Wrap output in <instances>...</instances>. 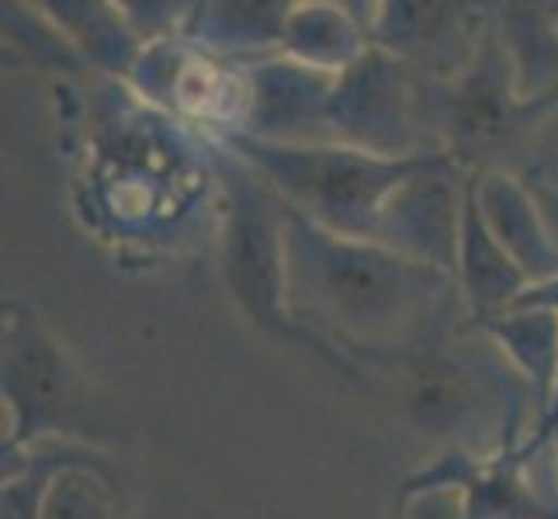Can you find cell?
Returning <instances> with one entry per match:
<instances>
[{
    "instance_id": "cell-1",
    "label": "cell",
    "mask_w": 558,
    "mask_h": 519,
    "mask_svg": "<svg viewBox=\"0 0 558 519\" xmlns=\"http://www.w3.org/2000/svg\"><path fill=\"white\" fill-rule=\"evenodd\" d=\"M284 249L292 319L326 350L337 343L340 360V346L368 354L416 346L420 354L454 309V274L392 246L337 236L288 205Z\"/></svg>"
},
{
    "instance_id": "cell-2",
    "label": "cell",
    "mask_w": 558,
    "mask_h": 519,
    "mask_svg": "<svg viewBox=\"0 0 558 519\" xmlns=\"http://www.w3.org/2000/svg\"><path fill=\"white\" fill-rule=\"evenodd\" d=\"M226 139L288 208L302 211L305 219L337 236L372 243L381 236L389 201L440 157V152L381 157L354 146L267 143L246 132H229Z\"/></svg>"
},
{
    "instance_id": "cell-3",
    "label": "cell",
    "mask_w": 558,
    "mask_h": 519,
    "mask_svg": "<svg viewBox=\"0 0 558 519\" xmlns=\"http://www.w3.org/2000/svg\"><path fill=\"white\" fill-rule=\"evenodd\" d=\"M226 187V233L222 274L240 312L264 333L305 343L319 357L348 368L292 319L288 309V249H284V205L246 163L222 170Z\"/></svg>"
},
{
    "instance_id": "cell-4",
    "label": "cell",
    "mask_w": 558,
    "mask_h": 519,
    "mask_svg": "<svg viewBox=\"0 0 558 519\" xmlns=\"http://www.w3.org/2000/svg\"><path fill=\"white\" fill-rule=\"evenodd\" d=\"M555 101L558 98H524L504 35L486 32L475 60L434 90L427 119L430 114L437 119L454 163L493 166L504 163L510 152L527 149L534 128L542 125Z\"/></svg>"
},
{
    "instance_id": "cell-5",
    "label": "cell",
    "mask_w": 558,
    "mask_h": 519,
    "mask_svg": "<svg viewBox=\"0 0 558 519\" xmlns=\"http://www.w3.org/2000/svg\"><path fill=\"white\" fill-rule=\"evenodd\" d=\"M427 119L423 87L413 81V66L392 52H364L354 66L337 76L326 104V122L340 146L381 152V157H413L416 122Z\"/></svg>"
},
{
    "instance_id": "cell-6",
    "label": "cell",
    "mask_w": 558,
    "mask_h": 519,
    "mask_svg": "<svg viewBox=\"0 0 558 519\" xmlns=\"http://www.w3.org/2000/svg\"><path fill=\"white\" fill-rule=\"evenodd\" d=\"M4 398L14 412L8 450L70 427L81 412V381L66 354L32 312L4 305Z\"/></svg>"
},
{
    "instance_id": "cell-7",
    "label": "cell",
    "mask_w": 558,
    "mask_h": 519,
    "mask_svg": "<svg viewBox=\"0 0 558 519\" xmlns=\"http://www.w3.org/2000/svg\"><path fill=\"white\" fill-rule=\"evenodd\" d=\"M407 409L430 436L483 440L496 422H507V392L493 368L469 354H440L423 346L410 371Z\"/></svg>"
},
{
    "instance_id": "cell-8",
    "label": "cell",
    "mask_w": 558,
    "mask_h": 519,
    "mask_svg": "<svg viewBox=\"0 0 558 519\" xmlns=\"http://www.w3.org/2000/svg\"><path fill=\"white\" fill-rule=\"evenodd\" d=\"M389 14L375 22V38L407 66H423L451 81L465 70L486 32H478V17L461 4H389Z\"/></svg>"
},
{
    "instance_id": "cell-9",
    "label": "cell",
    "mask_w": 558,
    "mask_h": 519,
    "mask_svg": "<svg viewBox=\"0 0 558 519\" xmlns=\"http://www.w3.org/2000/svg\"><path fill=\"white\" fill-rule=\"evenodd\" d=\"M143 90L153 101H167L202 122H246L250 114V76L233 66L211 63L205 52L187 46H160L143 55Z\"/></svg>"
},
{
    "instance_id": "cell-10",
    "label": "cell",
    "mask_w": 558,
    "mask_h": 519,
    "mask_svg": "<svg viewBox=\"0 0 558 519\" xmlns=\"http://www.w3.org/2000/svg\"><path fill=\"white\" fill-rule=\"evenodd\" d=\"M478 211L489 225L496 243L507 249L510 260L521 267L527 281L558 277V243L537 215V201L527 195L521 181L507 173H489V177H472Z\"/></svg>"
},
{
    "instance_id": "cell-11",
    "label": "cell",
    "mask_w": 558,
    "mask_h": 519,
    "mask_svg": "<svg viewBox=\"0 0 558 519\" xmlns=\"http://www.w3.org/2000/svg\"><path fill=\"white\" fill-rule=\"evenodd\" d=\"M461 295L472 301L475 319H493L524 295L527 277L510 260V254L496 243L489 225L478 211V198L472 181L465 184V219H461L458 243V271Z\"/></svg>"
},
{
    "instance_id": "cell-12",
    "label": "cell",
    "mask_w": 558,
    "mask_h": 519,
    "mask_svg": "<svg viewBox=\"0 0 558 519\" xmlns=\"http://www.w3.org/2000/svg\"><path fill=\"white\" fill-rule=\"evenodd\" d=\"M489 333L534 381L537 409L548 412L558 392V312L555 309H510L486 319Z\"/></svg>"
},
{
    "instance_id": "cell-13",
    "label": "cell",
    "mask_w": 558,
    "mask_h": 519,
    "mask_svg": "<svg viewBox=\"0 0 558 519\" xmlns=\"http://www.w3.org/2000/svg\"><path fill=\"white\" fill-rule=\"evenodd\" d=\"M281 46L295 55V63L313 66L330 76H340L364 55L354 22L340 8H330V4L295 8L288 14Z\"/></svg>"
},
{
    "instance_id": "cell-14",
    "label": "cell",
    "mask_w": 558,
    "mask_h": 519,
    "mask_svg": "<svg viewBox=\"0 0 558 519\" xmlns=\"http://www.w3.org/2000/svg\"><path fill=\"white\" fill-rule=\"evenodd\" d=\"M38 519H119L111 474L87 454H76L49 482Z\"/></svg>"
},
{
    "instance_id": "cell-15",
    "label": "cell",
    "mask_w": 558,
    "mask_h": 519,
    "mask_svg": "<svg viewBox=\"0 0 558 519\" xmlns=\"http://www.w3.org/2000/svg\"><path fill=\"white\" fill-rule=\"evenodd\" d=\"M222 14L198 17L205 25L208 46H260V42H281L284 25L292 8L284 4H219Z\"/></svg>"
},
{
    "instance_id": "cell-16",
    "label": "cell",
    "mask_w": 558,
    "mask_h": 519,
    "mask_svg": "<svg viewBox=\"0 0 558 519\" xmlns=\"http://www.w3.org/2000/svg\"><path fill=\"white\" fill-rule=\"evenodd\" d=\"M76 457V450H56L28 460L22 474H14L11 482H4V519H38L43 516V503L49 482L56 478L63 465Z\"/></svg>"
},
{
    "instance_id": "cell-17",
    "label": "cell",
    "mask_w": 558,
    "mask_h": 519,
    "mask_svg": "<svg viewBox=\"0 0 558 519\" xmlns=\"http://www.w3.org/2000/svg\"><path fill=\"white\" fill-rule=\"evenodd\" d=\"M527 184L548 187L558 195V101L551 104V114H545L542 125L534 128V136L527 143Z\"/></svg>"
},
{
    "instance_id": "cell-18",
    "label": "cell",
    "mask_w": 558,
    "mask_h": 519,
    "mask_svg": "<svg viewBox=\"0 0 558 519\" xmlns=\"http://www.w3.org/2000/svg\"><path fill=\"white\" fill-rule=\"evenodd\" d=\"M531 190H534L537 208H542V215L551 225V236L558 239V195H555V190H548V187H537V184H531Z\"/></svg>"
}]
</instances>
